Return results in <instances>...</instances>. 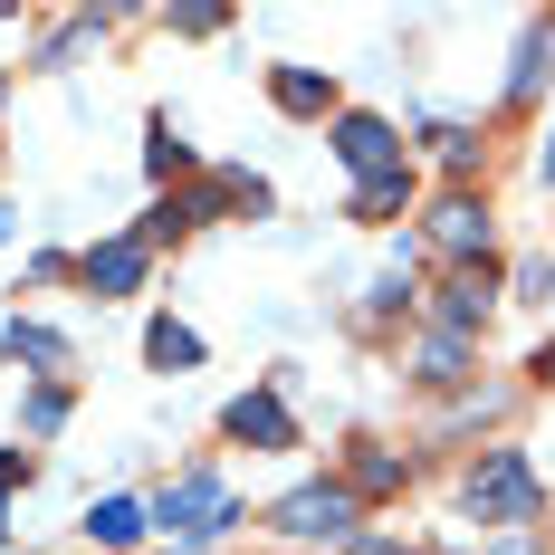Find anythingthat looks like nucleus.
<instances>
[{
	"mask_svg": "<svg viewBox=\"0 0 555 555\" xmlns=\"http://www.w3.org/2000/svg\"><path fill=\"white\" fill-rule=\"evenodd\" d=\"M460 507H469L479 527H507V537H517V527L546 517V479L527 469V450H479L469 479H460Z\"/></svg>",
	"mask_w": 555,
	"mask_h": 555,
	"instance_id": "nucleus-1",
	"label": "nucleus"
},
{
	"mask_svg": "<svg viewBox=\"0 0 555 555\" xmlns=\"http://www.w3.org/2000/svg\"><path fill=\"white\" fill-rule=\"evenodd\" d=\"M354 489L345 479H307V489H287V499L269 507V527L278 537H297V546H354Z\"/></svg>",
	"mask_w": 555,
	"mask_h": 555,
	"instance_id": "nucleus-2",
	"label": "nucleus"
},
{
	"mask_svg": "<svg viewBox=\"0 0 555 555\" xmlns=\"http://www.w3.org/2000/svg\"><path fill=\"white\" fill-rule=\"evenodd\" d=\"M154 517H164V527H182L192 546H211V537H230V517H240V507H230V489L211 479V469H182L164 499H154Z\"/></svg>",
	"mask_w": 555,
	"mask_h": 555,
	"instance_id": "nucleus-3",
	"label": "nucleus"
},
{
	"mask_svg": "<svg viewBox=\"0 0 555 555\" xmlns=\"http://www.w3.org/2000/svg\"><path fill=\"white\" fill-rule=\"evenodd\" d=\"M335 164L354 172V182H384V172H412V154H402V134H392L384 115L345 106L335 115Z\"/></svg>",
	"mask_w": 555,
	"mask_h": 555,
	"instance_id": "nucleus-4",
	"label": "nucleus"
},
{
	"mask_svg": "<svg viewBox=\"0 0 555 555\" xmlns=\"http://www.w3.org/2000/svg\"><path fill=\"white\" fill-rule=\"evenodd\" d=\"M431 249H441L450 269H479L489 259V202L479 192H441L431 202Z\"/></svg>",
	"mask_w": 555,
	"mask_h": 555,
	"instance_id": "nucleus-5",
	"label": "nucleus"
},
{
	"mask_svg": "<svg viewBox=\"0 0 555 555\" xmlns=\"http://www.w3.org/2000/svg\"><path fill=\"white\" fill-rule=\"evenodd\" d=\"M221 431L240 450H297V422H287V402H278V384H259V392H240L221 412Z\"/></svg>",
	"mask_w": 555,
	"mask_h": 555,
	"instance_id": "nucleus-6",
	"label": "nucleus"
},
{
	"mask_svg": "<svg viewBox=\"0 0 555 555\" xmlns=\"http://www.w3.org/2000/svg\"><path fill=\"white\" fill-rule=\"evenodd\" d=\"M144 269H154V249H144V240H96V249L77 259L87 297H134V287H144Z\"/></svg>",
	"mask_w": 555,
	"mask_h": 555,
	"instance_id": "nucleus-7",
	"label": "nucleus"
},
{
	"mask_svg": "<svg viewBox=\"0 0 555 555\" xmlns=\"http://www.w3.org/2000/svg\"><path fill=\"white\" fill-rule=\"evenodd\" d=\"M489 317H499V269H489V259H479V269H450L441 278V326L450 335H479Z\"/></svg>",
	"mask_w": 555,
	"mask_h": 555,
	"instance_id": "nucleus-8",
	"label": "nucleus"
},
{
	"mask_svg": "<svg viewBox=\"0 0 555 555\" xmlns=\"http://www.w3.org/2000/svg\"><path fill=\"white\" fill-rule=\"evenodd\" d=\"M269 106L297 115V125H326V115H345V106H335V77H326V67H269Z\"/></svg>",
	"mask_w": 555,
	"mask_h": 555,
	"instance_id": "nucleus-9",
	"label": "nucleus"
},
{
	"mask_svg": "<svg viewBox=\"0 0 555 555\" xmlns=\"http://www.w3.org/2000/svg\"><path fill=\"white\" fill-rule=\"evenodd\" d=\"M469 364H479V335H450V326H431V335H422V354H412V374H422L431 392L469 384Z\"/></svg>",
	"mask_w": 555,
	"mask_h": 555,
	"instance_id": "nucleus-10",
	"label": "nucleus"
},
{
	"mask_svg": "<svg viewBox=\"0 0 555 555\" xmlns=\"http://www.w3.org/2000/svg\"><path fill=\"white\" fill-rule=\"evenodd\" d=\"M402 479H412V460H402V450H384V441H354V460H345V489H354V507H364V499H392Z\"/></svg>",
	"mask_w": 555,
	"mask_h": 555,
	"instance_id": "nucleus-11",
	"label": "nucleus"
},
{
	"mask_svg": "<svg viewBox=\"0 0 555 555\" xmlns=\"http://www.w3.org/2000/svg\"><path fill=\"white\" fill-rule=\"evenodd\" d=\"M0 354H10V364H39V374H67V335H57V326H29V317L0 326Z\"/></svg>",
	"mask_w": 555,
	"mask_h": 555,
	"instance_id": "nucleus-12",
	"label": "nucleus"
},
{
	"mask_svg": "<svg viewBox=\"0 0 555 555\" xmlns=\"http://www.w3.org/2000/svg\"><path fill=\"white\" fill-rule=\"evenodd\" d=\"M87 546L134 555V546H144V507H134V499H96V507H87Z\"/></svg>",
	"mask_w": 555,
	"mask_h": 555,
	"instance_id": "nucleus-13",
	"label": "nucleus"
},
{
	"mask_svg": "<svg viewBox=\"0 0 555 555\" xmlns=\"http://www.w3.org/2000/svg\"><path fill=\"white\" fill-rule=\"evenodd\" d=\"M546 67H555V20H527V39H517V67H507V96L527 106V96L546 87Z\"/></svg>",
	"mask_w": 555,
	"mask_h": 555,
	"instance_id": "nucleus-14",
	"label": "nucleus"
},
{
	"mask_svg": "<svg viewBox=\"0 0 555 555\" xmlns=\"http://www.w3.org/2000/svg\"><path fill=\"white\" fill-rule=\"evenodd\" d=\"M144 364H154V374H192V364H202V335L154 317V326H144Z\"/></svg>",
	"mask_w": 555,
	"mask_h": 555,
	"instance_id": "nucleus-15",
	"label": "nucleus"
},
{
	"mask_svg": "<svg viewBox=\"0 0 555 555\" xmlns=\"http://www.w3.org/2000/svg\"><path fill=\"white\" fill-rule=\"evenodd\" d=\"M192 230H202V192H182V202H154L134 240H144V249H164V240H192Z\"/></svg>",
	"mask_w": 555,
	"mask_h": 555,
	"instance_id": "nucleus-16",
	"label": "nucleus"
},
{
	"mask_svg": "<svg viewBox=\"0 0 555 555\" xmlns=\"http://www.w3.org/2000/svg\"><path fill=\"white\" fill-rule=\"evenodd\" d=\"M144 172H154V182H182V172H192V144H182V134H172L164 115H154V125H144Z\"/></svg>",
	"mask_w": 555,
	"mask_h": 555,
	"instance_id": "nucleus-17",
	"label": "nucleus"
},
{
	"mask_svg": "<svg viewBox=\"0 0 555 555\" xmlns=\"http://www.w3.org/2000/svg\"><path fill=\"white\" fill-rule=\"evenodd\" d=\"M402 202H412V172H384V182H354V202H345V211H354V221H392Z\"/></svg>",
	"mask_w": 555,
	"mask_h": 555,
	"instance_id": "nucleus-18",
	"label": "nucleus"
},
{
	"mask_svg": "<svg viewBox=\"0 0 555 555\" xmlns=\"http://www.w3.org/2000/svg\"><path fill=\"white\" fill-rule=\"evenodd\" d=\"M20 422H29V441H49L57 422H67V384H39L29 402H20Z\"/></svg>",
	"mask_w": 555,
	"mask_h": 555,
	"instance_id": "nucleus-19",
	"label": "nucleus"
},
{
	"mask_svg": "<svg viewBox=\"0 0 555 555\" xmlns=\"http://www.w3.org/2000/svg\"><path fill=\"white\" fill-rule=\"evenodd\" d=\"M507 287H517V297H527V307H555V259H527V269L507 278Z\"/></svg>",
	"mask_w": 555,
	"mask_h": 555,
	"instance_id": "nucleus-20",
	"label": "nucleus"
},
{
	"mask_svg": "<svg viewBox=\"0 0 555 555\" xmlns=\"http://www.w3.org/2000/svg\"><path fill=\"white\" fill-rule=\"evenodd\" d=\"M402 307H412V278H374L364 287V317H402Z\"/></svg>",
	"mask_w": 555,
	"mask_h": 555,
	"instance_id": "nucleus-21",
	"label": "nucleus"
},
{
	"mask_svg": "<svg viewBox=\"0 0 555 555\" xmlns=\"http://www.w3.org/2000/svg\"><path fill=\"white\" fill-rule=\"evenodd\" d=\"M29 479H39V460H29V450H0V499H10V489H29Z\"/></svg>",
	"mask_w": 555,
	"mask_h": 555,
	"instance_id": "nucleus-22",
	"label": "nucleus"
},
{
	"mask_svg": "<svg viewBox=\"0 0 555 555\" xmlns=\"http://www.w3.org/2000/svg\"><path fill=\"white\" fill-rule=\"evenodd\" d=\"M345 555H422V546H402V537H364V546H345Z\"/></svg>",
	"mask_w": 555,
	"mask_h": 555,
	"instance_id": "nucleus-23",
	"label": "nucleus"
},
{
	"mask_svg": "<svg viewBox=\"0 0 555 555\" xmlns=\"http://www.w3.org/2000/svg\"><path fill=\"white\" fill-rule=\"evenodd\" d=\"M527 384H555V345H537V354H527Z\"/></svg>",
	"mask_w": 555,
	"mask_h": 555,
	"instance_id": "nucleus-24",
	"label": "nucleus"
},
{
	"mask_svg": "<svg viewBox=\"0 0 555 555\" xmlns=\"http://www.w3.org/2000/svg\"><path fill=\"white\" fill-rule=\"evenodd\" d=\"M537 182H546V192H555V134H546V154H537Z\"/></svg>",
	"mask_w": 555,
	"mask_h": 555,
	"instance_id": "nucleus-25",
	"label": "nucleus"
},
{
	"mask_svg": "<svg viewBox=\"0 0 555 555\" xmlns=\"http://www.w3.org/2000/svg\"><path fill=\"white\" fill-rule=\"evenodd\" d=\"M0 555H10V499H0Z\"/></svg>",
	"mask_w": 555,
	"mask_h": 555,
	"instance_id": "nucleus-26",
	"label": "nucleus"
},
{
	"mask_svg": "<svg viewBox=\"0 0 555 555\" xmlns=\"http://www.w3.org/2000/svg\"><path fill=\"white\" fill-rule=\"evenodd\" d=\"M0 106H10V67H0Z\"/></svg>",
	"mask_w": 555,
	"mask_h": 555,
	"instance_id": "nucleus-27",
	"label": "nucleus"
}]
</instances>
